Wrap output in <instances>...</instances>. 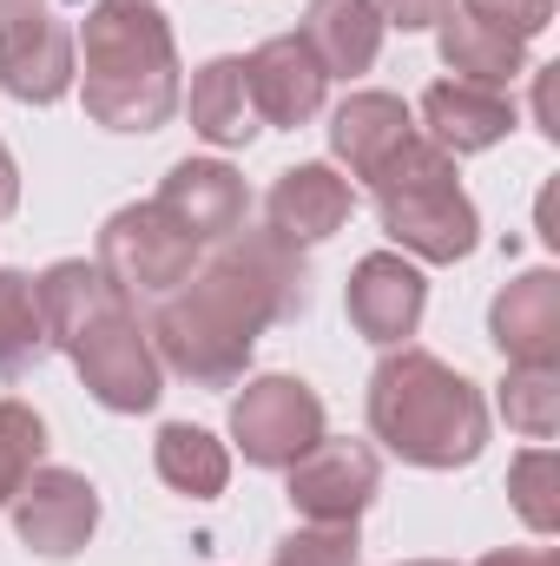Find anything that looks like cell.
Wrapping results in <instances>:
<instances>
[{
  "mask_svg": "<svg viewBox=\"0 0 560 566\" xmlns=\"http://www.w3.org/2000/svg\"><path fill=\"white\" fill-rule=\"evenodd\" d=\"M310 310V264L278 231H231L211 258L152 310V356L158 369L185 376L191 389H238L251 349L271 323H297Z\"/></svg>",
  "mask_w": 560,
  "mask_h": 566,
  "instance_id": "6da1fadb",
  "label": "cell"
},
{
  "mask_svg": "<svg viewBox=\"0 0 560 566\" xmlns=\"http://www.w3.org/2000/svg\"><path fill=\"white\" fill-rule=\"evenodd\" d=\"M40 283V310H46V336L53 349L73 356L86 396L113 416H145L158 409L165 396V369L152 356V336H145L139 310L100 277V264L86 258H66L53 264Z\"/></svg>",
  "mask_w": 560,
  "mask_h": 566,
  "instance_id": "7a4b0ae2",
  "label": "cell"
},
{
  "mask_svg": "<svg viewBox=\"0 0 560 566\" xmlns=\"http://www.w3.org/2000/svg\"><path fill=\"white\" fill-rule=\"evenodd\" d=\"M86 119L106 133H158L178 113V46L172 20L152 0H93L73 40Z\"/></svg>",
  "mask_w": 560,
  "mask_h": 566,
  "instance_id": "3957f363",
  "label": "cell"
},
{
  "mask_svg": "<svg viewBox=\"0 0 560 566\" xmlns=\"http://www.w3.org/2000/svg\"><path fill=\"white\" fill-rule=\"evenodd\" d=\"M370 434L396 461L448 474V468H468L488 448V402L462 369H448L442 356L403 343L370 376Z\"/></svg>",
  "mask_w": 560,
  "mask_h": 566,
  "instance_id": "277c9868",
  "label": "cell"
},
{
  "mask_svg": "<svg viewBox=\"0 0 560 566\" xmlns=\"http://www.w3.org/2000/svg\"><path fill=\"white\" fill-rule=\"evenodd\" d=\"M363 185L376 198V218H383L390 244L409 251L416 264H462L481 244V211L462 191L455 158L435 151L422 133H409Z\"/></svg>",
  "mask_w": 560,
  "mask_h": 566,
  "instance_id": "5b68a950",
  "label": "cell"
},
{
  "mask_svg": "<svg viewBox=\"0 0 560 566\" xmlns=\"http://www.w3.org/2000/svg\"><path fill=\"white\" fill-rule=\"evenodd\" d=\"M93 264H100V277L113 283L133 310H158L178 283H191V271H198V244L145 198V205H126V211L106 218Z\"/></svg>",
  "mask_w": 560,
  "mask_h": 566,
  "instance_id": "8992f818",
  "label": "cell"
},
{
  "mask_svg": "<svg viewBox=\"0 0 560 566\" xmlns=\"http://www.w3.org/2000/svg\"><path fill=\"white\" fill-rule=\"evenodd\" d=\"M231 441L245 448L251 468L283 474L290 461H303L323 441V396L303 376H258L231 402Z\"/></svg>",
  "mask_w": 560,
  "mask_h": 566,
  "instance_id": "52a82bcc",
  "label": "cell"
},
{
  "mask_svg": "<svg viewBox=\"0 0 560 566\" xmlns=\"http://www.w3.org/2000/svg\"><path fill=\"white\" fill-rule=\"evenodd\" d=\"M7 507H13L20 547H33L40 560H73L100 527V488L73 468H33Z\"/></svg>",
  "mask_w": 560,
  "mask_h": 566,
  "instance_id": "ba28073f",
  "label": "cell"
},
{
  "mask_svg": "<svg viewBox=\"0 0 560 566\" xmlns=\"http://www.w3.org/2000/svg\"><path fill=\"white\" fill-rule=\"evenodd\" d=\"M290 474V507L303 514V521H356L370 501H376V488H383V461H376V448L370 441H317L303 461H290L283 468Z\"/></svg>",
  "mask_w": 560,
  "mask_h": 566,
  "instance_id": "9c48e42d",
  "label": "cell"
},
{
  "mask_svg": "<svg viewBox=\"0 0 560 566\" xmlns=\"http://www.w3.org/2000/svg\"><path fill=\"white\" fill-rule=\"evenodd\" d=\"M343 310H350V323H356L363 343H376V349H403V343L422 329L428 277H422L403 251H370V258L350 271Z\"/></svg>",
  "mask_w": 560,
  "mask_h": 566,
  "instance_id": "30bf717a",
  "label": "cell"
},
{
  "mask_svg": "<svg viewBox=\"0 0 560 566\" xmlns=\"http://www.w3.org/2000/svg\"><path fill=\"white\" fill-rule=\"evenodd\" d=\"M152 205H158L198 251H205V244H225L231 231H245V211H251L245 178H238L225 158H178V165L165 171V185H158Z\"/></svg>",
  "mask_w": 560,
  "mask_h": 566,
  "instance_id": "8fae6325",
  "label": "cell"
},
{
  "mask_svg": "<svg viewBox=\"0 0 560 566\" xmlns=\"http://www.w3.org/2000/svg\"><path fill=\"white\" fill-rule=\"evenodd\" d=\"M80 73V53H73V33L40 7V13H20L0 27V86L20 99V106H53Z\"/></svg>",
  "mask_w": 560,
  "mask_h": 566,
  "instance_id": "7c38bea8",
  "label": "cell"
},
{
  "mask_svg": "<svg viewBox=\"0 0 560 566\" xmlns=\"http://www.w3.org/2000/svg\"><path fill=\"white\" fill-rule=\"evenodd\" d=\"M245 86H251L258 119H265V126H290V133L310 126V119L323 113V93H330L317 53H310L297 33H278V40H265L258 53H245Z\"/></svg>",
  "mask_w": 560,
  "mask_h": 566,
  "instance_id": "4fadbf2b",
  "label": "cell"
},
{
  "mask_svg": "<svg viewBox=\"0 0 560 566\" xmlns=\"http://www.w3.org/2000/svg\"><path fill=\"white\" fill-rule=\"evenodd\" d=\"M350 211H356V185L343 171H330V165H290V171H278V185L265 198L271 231L283 244H297V251L336 238L350 224Z\"/></svg>",
  "mask_w": 560,
  "mask_h": 566,
  "instance_id": "5bb4252c",
  "label": "cell"
},
{
  "mask_svg": "<svg viewBox=\"0 0 560 566\" xmlns=\"http://www.w3.org/2000/svg\"><path fill=\"white\" fill-rule=\"evenodd\" d=\"M515 99L508 93H488V86H468V80H435L422 93V139L448 158H468V151H488L515 133Z\"/></svg>",
  "mask_w": 560,
  "mask_h": 566,
  "instance_id": "9a60e30c",
  "label": "cell"
},
{
  "mask_svg": "<svg viewBox=\"0 0 560 566\" xmlns=\"http://www.w3.org/2000/svg\"><path fill=\"white\" fill-rule=\"evenodd\" d=\"M488 343L508 363H560V277L521 271L488 310Z\"/></svg>",
  "mask_w": 560,
  "mask_h": 566,
  "instance_id": "2e32d148",
  "label": "cell"
},
{
  "mask_svg": "<svg viewBox=\"0 0 560 566\" xmlns=\"http://www.w3.org/2000/svg\"><path fill=\"white\" fill-rule=\"evenodd\" d=\"M383 33H390V27L376 20L370 0H310V7H303V27H297V40L317 53L323 80H356V73H370L376 53H383Z\"/></svg>",
  "mask_w": 560,
  "mask_h": 566,
  "instance_id": "e0dca14e",
  "label": "cell"
},
{
  "mask_svg": "<svg viewBox=\"0 0 560 566\" xmlns=\"http://www.w3.org/2000/svg\"><path fill=\"white\" fill-rule=\"evenodd\" d=\"M409 133H416V119L396 93H350L330 113V151L350 165V178H370Z\"/></svg>",
  "mask_w": 560,
  "mask_h": 566,
  "instance_id": "ac0fdd59",
  "label": "cell"
},
{
  "mask_svg": "<svg viewBox=\"0 0 560 566\" xmlns=\"http://www.w3.org/2000/svg\"><path fill=\"white\" fill-rule=\"evenodd\" d=\"M185 113H191V133L205 145H218V151L258 139V106H251V86H245V60H238V53L205 60V66L191 73Z\"/></svg>",
  "mask_w": 560,
  "mask_h": 566,
  "instance_id": "d6986e66",
  "label": "cell"
},
{
  "mask_svg": "<svg viewBox=\"0 0 560 566\" xmlns=\"http://www.w3.org/2000/svg\"><path fill=\"white\" fill-rule=\"evenodd\" d=\"M442 66H448L455 80H468V86L508 93V86H515V80L528 73V46L448 7V13H442Z\"/></svg>",
  "mask_w": 560,
  "mask_h": 566,
  "instance_id": "ffe728a7",
  "label": "cell"
},
{
  "mask_svg": "<svg viewBox=\"0 0 560 566\" xmlns=\"http://www.w3.org/2000/svg\"><path fill=\"white\" fill-rule=\"evenodd\" d=\"M152 468L172 494H191V501H218L225 481H231V454L211 428H191V422H165L158 441H152Z\"/></svg>",
  "mask_w": 560,
  "mask_h": 566,
  "instance_id": "44dd1931",
  "label": "cell"
},
{
  "mask_svg": "<svg viewBox=\"0 0 560 566\" xmlns=\"http://www.w3.org/2000/svg\"><path fill=\"white\" fill-rule=\"evenodd\" d=\"M46 356H53V336H46L40 283L27 271H0V376L27 382V376H40Z\"/></svg>",
  "mask_w": 560,
  "mask_h": 566,
  "instance_id": "7402d4cb",
  "label": "cell"
},
{
  "mask_svg": "<svg viewBox=\"0 0 560 566\" xmlns=\"http://www.w3.org/2000/svg\"><path fill=\"white\" fill-rule=\"evenodd\" d=\"M501 416L528 441H554L560 428V363H508L501 382Z\"/></svg>",
  "mask_w": 560,
  "mask_h": 566,
  "instance_id": "603a6c76",
  "label": "cell"
},
{
  "mask_svg": "<svg viewBox=\"0 0 560 566\" xmlns=\"http://www.w3.org/2000/svg\"><path fill=\"white\" fill-rule=\"evenodd\" d=\"M508 494H515V514L548 541L560 527V454L554 448H528V454H515V468H508Z\"/></svg>",
  "mask_w": 560,
  "mask_h": 566,
  "instance_id": "cb8c5ba5",
  "label": "cell"
},
{
  "mask_svg": "<svg viewBox=\"0 0 560 566\" xmlns=\"http://www.w3.org/2000/svg\"><path fill=\"white\" fill-rule=\"evenodd\" d=\"M40 454H46V422L27 402H0V507L27 488Z\"/></svg>",
  "mask_w": 560,
  "mask_h": 566,
  "instance_id": "d4e9b609",
  "label": "cell"
},
{
  "mask_svg": "<svg viewBox=\"0 0 560 566\" xmlns=\"http://www.w3.org/2000/svg\"><path fill=\"white\" fill-rule=\"evenodd\" d=\"M363 560V534L356 521H310L297 534H283L271 566H356Z\"/></svg>",
  "mask_w": 560,
  "mask_h": 566,
  "instance_id": "484cf974",
  "label": "cell"
},
{
  "mask_svg": "<svg viewBox=\"0 0 560 566\" xmlns=\"http://www.w3.org/2000/svg\"><path fill=\"white\" fill-rule=\"evenodd\" d=\"M455 13H468V20H481V27H495V33L521 40V46L554 27V0H462Z\"/></svg>",
  "mask_w": 560,
  "mask_h": 566,
  "instance_id": "4316f807",
  "label": "cell"
},
{
  "mask_svg": "<svg viewBox=\"0 0 560 566\" xmlns=\"http://www.w3.org/2000/svg\"><path fill=\"white\" fill-rule=\"evenodd\" d=\"M370 7H376V20H383V27L428 33V27H442V13H448L455 0H370Z\"/></svg>",
  "mask_w": 560,
  "mask_h": 566,
  "instance_id": "83f0119b",
  "label": "cell"
},
{
  "mask_svg": "<svg viewBox=\"0 0 560 566\" xmlns=\"http://www.w3.org/2000/svg\"><path fill=\"white\" fill-rule=\"evenodd\" d=\"M475 566H560V554H548V547H501V554H488Z\"/></svg>",
  "mask_w": 560,
  "mask_h": 566,
  "instance_id": "f1b7e54d",
  "label": "cell"
},
{
  "mask_svg": "<svg viewBox=\"0 0 560 566\" xmlns=\"http://www.w3.org/2000/svg\"><path fill=\"white\" fill-rule=\"evenodd\" d=\"M13 205H20V165H13V151L0 145V218H13Z\"/></svg>",
  "mask_w": 560,
  "mask_h": 566,
  "instance_id": "f546056e",
  "label": "cell"
},
{
  "mask_svg": "<svg viewBox=\"0 0 560 566\" xmlns=\"http://www.w3.org/2000/svg\"><path fill=\"white\" fill-rule=\"evenodd\" d=\"M40 7H46V0H0V27L20 20V13H40Z\"/></svg>",
  "mask_w": 560,
  "mask_h": 566,
  "instance_id": "4dcf8cb0",
  "label": "cell"
},
{
  "mask_svg": "<svg viewBox=\"0 0 560 566\" xmlns=\"http://www.w3.org/2000/svg\"><path fill=\"white\" fill-rule=\"evenodd\" d=\"M409 566H448V560H409Z\"/></svg>",
  "mask_w": 560,
  "mask_h": 566,
  "instance_id": "1f68e13d",
  "label": "cell"
}]
</instances>
